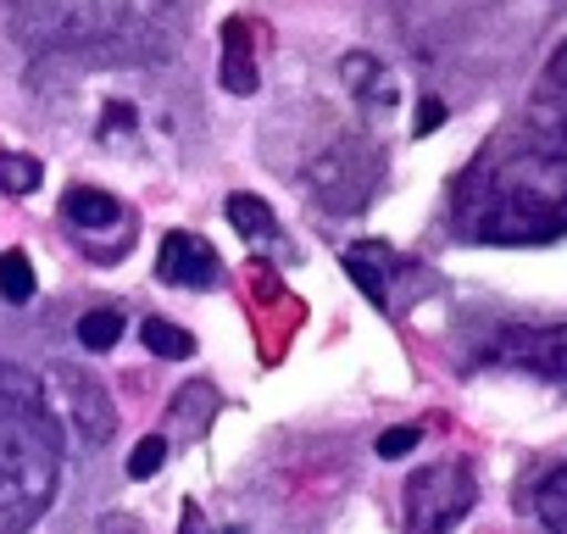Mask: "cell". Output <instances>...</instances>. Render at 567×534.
I'll list each match as a JSON object with an SVG mask.
<instances>
[{
  "instance_id": "7a4b0ae2",
  "label": "cell",
  "mask_w": 567,
  "mask_h": 534,
  "mask_svg": "<svg viewBox=\"0 0 567 534\" xmlns=\"http://www.w3.org/2000/svg\"><path fill=\"white\" fill-rule=\"evenodd\" d=\"M478 206L467 212V228L478 239L506 245H539L567 234V156L561 151H523L506 156L489 173H473Z\"/></svg>"
},
{
  "instance_id": "9c48e42d",
  "label": "cell",
  "mask_w": 567,
  "mask_h": 534,
  "mask_svg": "<svg viewBox=\"0 0 567 534\" xmlns=\"http://www.w3.org/2000/svg\"><path fill=\"white\" fill-rule=\"evenodd\" d=\"M217 84H223L228 95H256V84H261L245 18H228V23H223V68H217Z\"/></svg>"
},
{
  "instance_id": "277c9868",
  "label": "cell",
  "mask_w": 567,
  "mask_h": 534,
  "mask_svg": "<svg viewBox=\"0 0 567 534\" xmlns=\"http://www.w3.org/2000/svg\"><path fill=\"white\" fill-rule=\"evenodd\" d=\"M478 506V484L467 462H434L406 484V534H451Z\"/></svg>"
},
{
  "instance_id": "44dd1931",
  "label": "cell",
  "mask_w": 567,
  "mask_h": 534,
  "mask_svg": "<svg viewBox=\"0 0 567 534\" xmlns=\"http://www.w3.org/2000/svg\"><path fill=\"white\" fill-rule=\"evenodd\" d=\"M440 123H445V101H440V95H423V101H417V117H412V134L423 140V134H434Z\"/></svg>"
},
{
  "instance_id": "5b68a950",
  "label": "cell",
  "mask_w": 567,
  "mask_h": 534,
  "mask_svg": "<svg viewBox=\"0 0 567 534\" xmlns=\"http://www.w3.org/2000/svg\"><path fill=\"white\" fill-rule=\"evenodd\" d=\"M51 390H56L68 423L79 429V440H90V445H106V440H112L117 407H112V396H106L101 379H90V373H79V368H56V373H51Z\"/></svg>"
},
{
  "instance_id": "8992f818",
  "label": "cell",
  "mask_w": 567,
  "mask_h": 534,
  "mask_svg": "<svg viewBox=\"0 0 567 534\" xmlns=\"http://www.w3.org/2000/svg\"><path fill=\"white\" fill-rule=\"evenodd\" d=\"M156 279L173 285V290H212L223 279V256H217L212 239L173 228L162 239V250H156Z\"/></svg>"
},
{
  "instance_id": "8fae6325",
  "label": "cell",
  "mask_w": 567,
  "mask_h": 534,
  "mask_svg": "<svg viewBox=\"0 0 567 534\" xmlns=\"http://www.w3.org/2000/svg\"><path fill=\"white\" fill-rule=\"evenodd\" d=\"M340 79H346V90H357L368 106H395V84H390V73H384L368 51H351V57L340 62Z\"/></svg>"
},
{
  "instance_id": "7c38bea8",
  "label": "cell",
  "mask_w": 567,
  "mask_h": 534,
  "mask_svg": "<svg viewBox=\"0 0 567 534\" xmlns=\"http://www.w3.org/2000/svg\"><path fill=\"white\" fill-rule=\"evenodd\" d=\"M228 223L245 234V239H272L278 234V217H272V206L261 201V195H228Z\"/></svg>"
},
{
  "instance_id": "30bf717a",
  "label": "cell",
  "mask_w": 567,
  "mask_h": 534,
  "mask_svg": "<svg viewBox=\"0 0 567 534\" xmlns=\"http://www.w3.org/2000/svg\"><path fill=\"white\" fill-rule=\"evenodd\" d=\"M62 217H68V228H73V234H95V228H128V217H123V201H117V195H106V189H90V184H73V189L62 195Z\"/></svg>"
},
{
  "instance_id": "6da1fadb",
  "label": "cell",
  "mask_w": 567,
  "mask_h": 534,
  "mask_svg": "<svg viewBox=\"0 0 567 534\" xmlns=\"http://www.w3.org/2000/svg\"><path fill=\"white\" fill-rule=\"evenodd\" d=\"M56 495V429L45 390L0 362V534H23Z\"/></svg>"
},
{
  "instance_id": "52a82bcc",
  "label": "cell",
  "mask_w": 567,
  "mask_h": 534,
  "mask_svg": "<svg viewBox=\"0 0 567 534\" xmlns=\"http://www.w3.org/2000/svg\"><path fill=\"white\" fill-rule=\"evenodd\" d=\"M501 357L539 373V379H567V324H550V329H506L501 340Z\"/></svg>"
},
{
  "instance_id": "3957f363",
  "label": "cell",
  "mask_w": 567,
  "mask_h": 534,
  "mask_svg": "<svg viewBox=\"0 0 567 534\" xmlns=\"http://www.w3.org/2000/svg\"><path fill=\"white\" fill-rule=\"evenodd\" d=\"M40 34H56L68 45H123L134 34H151L173 0H29Z\"/></svg>"
},
{
  "instance_id": "4fadbf2b",
  "label": "cell",
  "mask_w": 567,
  "mask_h": 534,
  "mask_svg": "<svg viewBox=\"0 0 567 534\" xmlns=\"http://www.w3.org/2000/svg\"><path fill=\"white\" fill-rule=\"evenodd\" d=\"M140 340H145V351H151V357H167V362L195 357V335H189V329H178V324H167V318H145Z\"/></svg>"
},
{
  "instance_id": "e0dca14e",
  "label": "cell",
  "mask_w": 567,
  "mask_h": 534,
  "mask_svg": "<svg viewBox=\"0 0 567 534\" xmlns=\"http://www.w3.org/2000/svg\"><path fill=\"white\" fill-rule=\"evenodd\" d=\"M117 340H123V312L95 307V312L79 318V346H84V351H112Z\"/></svg>"
},
{
  "instance_id": "2e32d148",
  "label": "cell",
  "mask_w": 567,
  "mask_h": 534,
  "mask_svg": "<svg viewBox=\"0 0 567 534\" xmlns=\"http://www.w3.org/2000/svg\"><path fill=\"white\" fill-rule=\"evenodd\" d=\"M40 178H45L40 156L0 151V195H29V189H40Z\"/></svg>"
},
{
  "instance_id": "ba28073f",
  "label": "cell",
  "mask_w": 567,
  "mask_h": 534,
  "mask_svg": "<svg viewBox=\"0 0 567 534\" xmlns=\"http://www.w3.org/2000/svg\"><path fill=\"white\" fill-rule=\"evenodd\" d=\"M395 267H401V256L384 245V239H357V245H346V274H351V285L373 301V307H395V290H390V279H395Z\"/></svg>"
},
{
  "instance_id": "ffe728a7",
  "label": "cell",
  "mask_w": 567,
  "mask_h": 534,
  "mask_svg": "<svg viewBox=\"0 0 567 534\" xmlns=\"http://www.w3.org/2000/svg\"><path fill=\"white\" fill-rule=\"evenodd\" d=\"M417 440H423V434H417L412 423H401V429H384L373 451H379L384 462H401V456H412V451H417Z\"/></svg>"
},
{
  "instance_id": "7402d4cb",
  "label": "cell",
  "mask_w": 567,
  "mask_h": 534,
  "mask_svg": "<svg viewBox=\"0 0 567 534\" xmlns=\"http://www.w3.org/2000/svg\"><path fill=\"white\" fill-rule=\"evenodd\" d=\"M178 534H206V517H200L195 501H184V523H178Z\"/></svg>"
},
{
  "instance_id": "d6986e66",
  "label": "cell",
  "mask_w": 567,
  "mask_h": 534,
  "mask_svg": "<svg viewBox=\"0 0 567 534\" xmlns=\"http://www.w3.org/2000/svg\"><path fill=\"white\" fill-rule=\"evenodd\" d=\"M178 412L189 418V434H195V429L217 412V390H212V384H184V390H178Z\"/></svg>"
},
{
  "instance_id": "603a6c76",
  "label": "cell",
  "mask_w": 567,
  "mask_h": 534,
  "mask_svg": "<svg viewBox=\"0 0 567 534\" xmlns=\"http://www.w3.org/2000/svg\"><path fill=\"white\" fill-rule=\"evenodd\" d=\"M545 84L567 95V51H556V62H550V73H545Z\"/></svg>"
},
{
  "instance_id": "ac0fdd59",
  "label": "cell",
  "mask_w": 567,
  "mask_h": 534,
  "mask_svg": "<svg viewBox=\"0 0 567 534\" xmlns=\"http://www.w3.org/2000/svg\"><path fill=\"white\" fill-rule=\"evenodd\" d=\"M167 462V434H145L134 451H128V479H156Z\"/></svg>"
},
{
  "instance_id": "9a60e30c",
  "label": "cell",
  "mask_w": 567,
  "mask_h": 534,
  "mask_svg": "<svg viewBox=\"0 0 567 534\" xmlns=\"http://www.w3.org/2000/svg\"><path fill=\"white\" fill-rule=\"evenodd\" d=\"M0 296H7L12 307L34 301V261H29V250H7V256H0Z\"/></svg>"
},
{
  "instance_id": "5bb4252c",
  "label": "cell",
  "mask_w": 567,
  "mask_h": 534,
  "mask_svg": "<svg viewBox=\"0 0 567 534\" xmlns=\"http://www.w3.org/2000/svg\"><path fill=\"white\" fill-rule=\"evenodd\" d=\"M534 512L550 534H567V468H556L539 490H534Z\"/></svg>"
}]
</instances>
